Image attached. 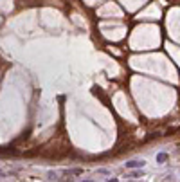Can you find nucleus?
I'll return each mask as SVG.
<instances>
[{
    "instance_id": "1",
    "label": "nucleus",
    "mask_w": 180,
    "mask_h": 182,
    "mask_svg": "<svg viewBox=\"0 0 180 182\" xmlns=\"http://www.w3.org/2000/svg\"><path fill=\"white\" fill-rule=\"evenodd\" d=\"M144 164H146V161H144V159H132V161H126V164H124V166H126L128 170H133V168H142Z\"/></svg>"
},
{
    "instance_id": "2",
    "label": "nucleus",
    "mask_w": 180,
    "mask_h": 182,
    "mask_svg": "<svg viewBox=\"0 0 180 182\" xmlns=\"http://www.w3.org/2000/svg\"><path fill=\"white\" fill-rule=\"evenodd\" d=\"M61 173H63L65 177H69V179H70V177H74V175H81V173H83V170H79V168H74V170H63ZM70 180H72V179H70Z\"/></svg>"
},
{
    "instance_id": "3",
    "label": "nucleus",
    "mask_w": 180,
    "mask_h": 182,
    "mask_svg": "<svg viewBox=\"0 0 180 182\" xmlns=\"http://www.w3.org/2000/svg\"><path fill=\"white\" fill-rule=\"evenodd\" d=\"M47 179L50 182H58L59 180V179H58V171H49V173H47Z\"/></svg>"
},
{
    "instance_id": "4",
    "label": "nucleus",
    "mask_w": 180,
    "mask_h": 182,
    "mask_svg": "<svg viewBox=\"0 0 180 182\" xmlns=\"http://www.w3.org/2000/svg\"><path fill=\"white\" fill-rule=\"evenodd\" d=\"M166 159H168V153H159V157H157V161H159V162H164Z\"/></svg>"
},
{
    "instance_id": "5",
    "label": "nucleus",
    "mask_w": 180,
    "mask_h": 182,
    "mask_svg": "<svg viewBox=\"0 0 180 182\" xmlns=\"http://www.w3.org/2000/svg\"><path fill=\"white\" fill-rule=\"evenodd\" d=\"M97 173H101V175H110L108 170H97Z\"/></svg>"
},
{
    "instance_id": "6",
    "label": "nucleus",
    "mask_w": 180,
    "mask_h": 182,
    "mask_svg": "<svg viewBox=\"0 0 180 182\" xmlns=\"http://www.w3.org/2000/svg\"><path fill=\"white\" fill-rule=\"evenodd\" d=\"M106 182H119L117 179H110V180H106Z\"/></svg>"
},
{
    "instance_id": "7",
    "label": "nucleus",
    "mask_w": 180,
    "mask_h": 182,
    "mask_svg": "<svg viewBox=\"0 0 180 182\" xmlns=\"http://www.w3.org/2000/svg\"><path fill=\"white\" fill-rule=\"evenodd\" d=\"M0 177H5V173H4V171H2V170H0Z\"/></svg>"
},
{
    "instance_id": "8",
    "label": "nucleus",
    "mask_w": 180,
    "mask_h": 182,
    "mask_svg": "<svg viewBox=\"0 0 180 182\" xmlns=\"http://www.w3.org/2000/svg\"><path fill=\"white\" fill-rule=\"evenodd\" d=\"M83 182H92V180H83Z\"/></svg>"
}]
</instances>
